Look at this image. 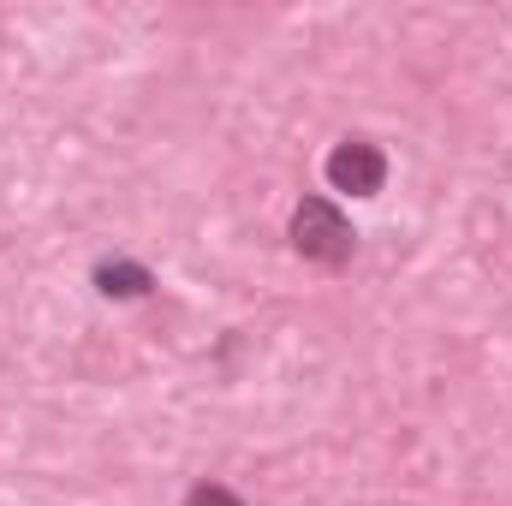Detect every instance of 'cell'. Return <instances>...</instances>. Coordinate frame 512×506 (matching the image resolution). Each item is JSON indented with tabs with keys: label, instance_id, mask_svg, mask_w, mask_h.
Returning <instances> with one entry per match:
<instances>
[{
	"label": "cell",
	"instance_id": "obj_1",
	"mask_svg": "<svg viewBox=\"0 0 512 506\" xmlns=\"http://www.w3.org/2000/svg\"><path fill=\"white\" fill-rule=\"evenodd\" d=\"M286 239H292V251L304 256V262H316V268H346L352 251H358V233H352V221H346V209L334 197H304L292 209Z\"/></svg>",
	"mask_w": 512,
	"mask_h": 506
},
{
	"label": "cell",
	"instance_id": "obj_2",
	"mask_svg": "<svg viewBox=\"0 0 512 506\" xmlns=\"http://www.w3.org/2000/svg\"><path fill=\"white\" fill-rule=\"evenodd\" d=\"M322 173H328V185L340 197H376L387 185V155L376 137H340Z\"/></svg>",
	"mask_w": 512,
	"mask_h": 506
},
{
	"label": "cell",
	"instance_id": "obj_3",
	"mask_svg": "<svg viewBox=\"0 0 512 506\" xmlns=\"http://www.w3.org/2000/svg\"><path fill=\"white\" fill-rule=\"evenodd\" d=\"M149 286H155V274L137 256H102L96 262V292L102 298H143Z\"/></svg>",
	"mask_w": 512,
	"mask_h": 506
},
{
	"label": "cell",
	"instance_id": "obj_4",
	"mask_svg": "<svg viewBox=\"0 0 512 506\" xmlns=\"http://www.w3.org/2000/svg\"><path fill=\"white\" fill-rule=\"evenodd\" d=\"M185 506H251L239 489H227V483H197L191 495H185Z\"/></svg>",
	"mask_w": 512,
	"mask_h": 506
}]
</instances>
